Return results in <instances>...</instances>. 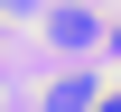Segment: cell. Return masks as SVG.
<instances>
[{
  "label": "cell",
  "instance_id": "3",
  "mask_svg": "<svg viewBox=\"0 0 121 112\" xmlns=\"http://www.w3.org/2000/svg\"><path fill=\"white\" fill-rule=\"evenodd\" d=\"M112 56H121V28H112Z\"/></svg>",
  "mask_w": 121,
  "mask_h": 112
},
{
  "label": "cell",
  "instance_id": "1",
  "mask_svg": "<svg viewBox=\"0 0 121 112\" xmlns=\"http://www.w3.org/2000/svg\"><path fill=\"white\" fill-rule=\"evenodd\" d=\"M47 112H93V84H84V75H65L56 94H47Z\"/></svg>",
  "mask_w": 121,
  "mask_h": 112
},
{
  "label": "cell",
  "instance_id": "2",
  "mask_svg": "<svg viewBox=\"0 0 121 112\" xmlns=\"http://www.w3.org/2000/svg\"><path fill=\"white\" fill-rule=\"evenodd\" d=\"M93 112H121V94H103V103H93Z\"/></svg>",
  "mask_w": 121,
  "mask_h": 112
}]
</instances>
